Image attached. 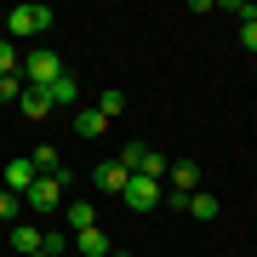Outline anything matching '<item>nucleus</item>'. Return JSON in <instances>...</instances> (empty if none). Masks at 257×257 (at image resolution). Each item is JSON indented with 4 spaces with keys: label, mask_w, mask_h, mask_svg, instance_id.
Returning a JSON list of instances; mask_svg holds the SVG:
<instances>
[{
    "label": "nucleus",
    "mask_w": 257,
    "mask_h": 257,
    "mask_svg": "<svg viewBox=\"0 0 257 257\" xmlns=\"http://www.w3.org/2000/svg\"><path fill=\"white\" fill-rule=\"evenodd\" d=\"M97 114H103V120L126 114V92H103V97H97Z\"/></svg>",
    "instance_id": "nucleus-18"
},
{
    "label": "nucleus",
    "mask_w": 257,
    "mask_h": 257,
    "mask_svg": "<svg viewBox=\"0 0 257 257\" xmlns=\"http://www.w3.org/2000/svg\"><path fill=\"white\" fill-rule=\"evenodd\" d=\"M23 92H29V86H23V69L18 74H0V103H18Z\"/></svg>",
    "instance_id": "nucleus-17"
},
{
    "label": "nucleus",
    "mask_w": 257,
    "mask_h": 257,
    "mask_svg": "<svg viewBox=\"0 0 257 257\" xmlns=\"http://www.w3.org/2000/svg\"><path fill=\"white\" fill-rule=\"evenodd\" d=\"M126 177H132V172H126L120 160H103L97 172H92V183H97L103 194H120V189H126Z\"/></svg>",
    "instance_id": "nucleus-10"
},
{
    "label": "nucleus",
    "mask_w": 257,
    "mask_h": 257,
    "mask_svg": "<svg viewBox=\"0 0 257 257\" xmlns=\"http://www.w3.org/2000/svg\"><path fill=\"white\" fill-rule=\"evenodd\" d=\"M29 160H35V172H40V177H52L57 166H63V160H57V149H52V143H40V149H29Z\"/></svg>",
    "instance_id": "nucleus-14"
},
{
    "label": "nucleus",
    "mask_w": 257,
    "mask_h": 257,
    "mask_svg": "<svg viewBox=\"0 0 257 257\" xmlns=\"http://www.w3.org/2000/svg\"><path fill=\"white\" fill-rule=\"evenodd\" d=\"M166 183H172V194H194V189H200V166H194V160H177L172 172H166Z\"/></svg>",
    "instance_id": "nucleus-9"
},
{
    "label": "nucleus",
    "mask_w": 257,
    "mask_h": 257,
    "mask_svg": "<svg viewBox=\"0 0 257 257\" xmlns=\"http://www.w3.org/2000/svg\"><path fill=\"white\" fill-rule=\"evenodd\" d=\"M69 246L80 251V257H109V251H114V240L103 234V229H80V234H69Z\"/></svg>",
    "instance_id": "nucleus-6"
},
{
    "label": "nucleus",
    "mask_w": 257,
    "mask_h": 257,
    "mask_svg": "<svg viewBox=\"0 0 257 257\" xmlns=\"http://www.w3.org/2000/svg\"><path fill=\"white\" fill-rule=\"evenodd\" d=\"M109 257H132V251H109Z\"/></svg>",
    "instance_id": "nucleus-22"
},
{
    "label": "nucleus",
    "mask_w": 257,
    "mask_h": 257,
    "mask_svg": "<svg viewBox=\"0 0 257 257\" xmlns=\"http://www.w3.org/2000/svg\"><path fill=\"white\" fill-rule=\"evenodd\" d=\"M74 132H80V138H86V143H97V138H103V132H109V120H103L97 109H80V114H74Z\"/></svg>",
    "instance_id": "nucleus-13"
},
{
    "label": "nucleus",
    "mask_w": 257,
    "mask_h": 257,
    "mask_svg": "<svg viewBox=\"0 0 257 257\" xmlns=\"http://www.w3.org/2000/svg\"><path fill=\"white\" fill-rule=\"evenodd\" d=\"M46 257H57V251H69V234H57V229H46V246H40Z\"/></svg>",
    "instance_id": "nucleus-20"
},
{
    "label": "nucleus",
    "mask_w": 257,
    "mask_h": 257,
    "mask_svg": "<svg viewBox=\"0 0 257 257\" xmlns=\"http://www.w3.org/2000/svg\"><path fill=\"white\" fill-rule=\"evenodd\" d=\"M240 46H246V52H257V18H251V23H240Z\"/></svg>",
    "instance_id": "nucleus-21"
},
{
    "label": "nucleus",
    "mask_w": 257,
    "mask_h": 257,
    "mask_svg": "<svg viewBox=\"0 0 257 257\" xmlns=\"http://www.w3.org/2000/svg\"><path fill=\"white\" fill-rule=\"evenodd\" d=\"M18 69H23L18 46H12V40H0V74H18Z\"/></svg>",
    "instance_id": "nucleus-19"
},
{
    "label": "nucleus",
    "mask_w": 257,
    "mask_h": 257,
    "mask_svg": "<svg viewBox=\"0 0 257 257\" xmlns=\"http://www.w3.org/2000/svg\"><path fill=\"white\" fill-rule=\"evenodd\" d=\"M57 80H63V57L57 52L40 46V52L23 57V86H40V92H46V86H57Z\"/></svg>",
    "instance_id": "nucleus-2"
},
{
    "label": "nucleus",
    "mask_w": 257,
    "mask_h": 257,
    "mask_svg": "<svg viewBox=\"0 0 257 257\" xmlns=\"http://www.w3.org/2000/svg\"><path fill=\"white\" fill-rule=\"evenodd\" d=\"M18 114H23V120H46V114H52V92H40V86H29V92L18 97Z\"/></svg>",
    "instance_id": "nucleus-12"
},
{
    "label": "nucleus",
    "mask_w": 257,
    "mask_h": 257,
    "mask_svg": "<svg viewBox=\"0 0 257 257\" xmlns=\"http://www.w3.org/2000/svg\"><path fill=\"white\" fill-rule=\"evenodd\" d=\"M46 246V229H35V223H12V251L18 257H35Z\"/></svg>",
    "instance_id": "nucleus-7"
},
{
    "label": "nucleus",
    "mask_w": 257,
    "mask_h": 257,
    "mask_svg": "<svg viewBox=\"0 0 257 257\" xmlns=\"http://www.w3.org/2000/svg\"><path fill=\"white\" fill-rule=\"evenodd\" d=\"M57 18H52V6H40V0H23V6H12L6 12V40H29V35H46Z\"/></svg>",
    "instance_id": "nucleus-1"
},
{
    "label": "nucleus",
    "mask_w": 257,
    "mask_h": 257,
    "mask_svg": "<svg viewBox=\"0 0 257 257\" xmlns=\"http://www.w3.org/2000/svg\"><path fill=\"white\" fill-rule=\"evenodd\" d=\"M63 223H69V234L97 229V206H92V200H63Z\"/></svg>",
    "instance_id": "nucleus-8"
},
{
    "label": "nucleus",
    "mask_w": 257,
    "mask_h": 257,
    "mask_svg": "<svg viewBox=\"0 0 257 257\" xmlns=\"http://www.w3.org/2000/svg\"><path fill=\"white\" fill-rule=\"evenodd\" d=\"M18 217H23V194H12L0 183V223H18Z\"/></svg>",
    "instance_id": "nucleus-16"
},
{
    "label": "nucleus",
    "mask_w": 257,
    "mask_h": 257,
    "mask_svg": "<svg viewBox=\"0 0 257 257\" xmlns=\"http://www.w3.org/2000/svg\"><path fill=\"white\" fill-rule=\"evenodd\" d=\"M46 92H52V109H57V103H74V97H80V80L63 69V80H57V86H46Z\"/></svg>",
    "instance_id": "nucleus-15"
},
{
    "label": "nucleus",
    "mask_w": 257,
    "mask_h": 257,
    "mask_svg": "<svg viewBox=\"0 0 257 257\" xmlns=\"http://www.w3.org/2000/svg\"><path fill=\"white\" fill-rule=\"evenodd\" d=\"M35 257H46V251H35Z\"/></svg>",
    "instance_id": "nucleus-23"
},
{
    "label": "nucleus",
    "mask_w": 257,
    "mask_h": 257,
    "mask_svg": "<svg viewBox=\"0 0 257 257\" xmlns=\"http://www.w3.org/2000/svg\"><path fill=\"white\" fill-rule=\"evenodd\" d=\"M63 183H57V177H35V183H29V194H23V206L35 211V217H52V211H63Z\"/></svg>",
    "instance_id": "nucleus-3"
},
{
    "label": "nucleus",
    "mask_w": 257,
    "mask_h": 257,
    "mask_svg": "<svg viewBox=\"0 0 257 257\" xmlns=\"http://www.w3.org/2000/svg\"><path fill=\"white\" fill-rule=\"evenodd\" d=\"M177 211H189L194 223H211V217L223 211V200H217V194H206V189H194V194H183V200H177Z\"/></svg>",
    "instance_id": "nucleus-5"
},
{
    "label": "nucleus",
    "mask_w": 257,
    "mask_h": 257,
    "mask_svg": "<svg viewBox=\"0 0 257 257\" xmlns=\"http://www.w3.org/2000/svg\"><path fill=\"white\" fill-rule=\"evenodd\" d=\"M120 200H126L132 211H155V206H166V189L155 183V177H126V189H120Z\"/></svg>",
    "instance_id": "nucleus-4"
},
{
    "label": "nucleus",
    "mask_w": 257,
    "mask_h": 257,
    "mask_svg": "<svg viewBox=\"0 0 257 257\" xmlns=\"http://www.w3.org/2000/svg\"><path fill=\"white\" fill-rule=\"evenodd\" d=\"M35 177H40V172H35V160H29V155H18V160L6 166V189H12V194H29Z\"/></svg>",
    "instance_id": "nucleus-11"
}]
</instances>
